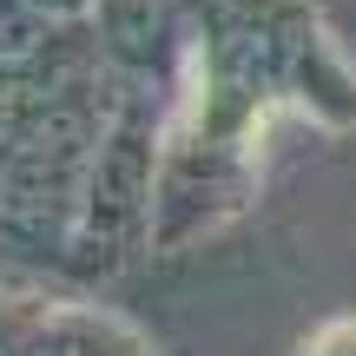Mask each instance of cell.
I'll list each match as a JSON object with an SVG mask.
<instances>
[{"label": "cell", "instance_id": "7a4b0ae2", "mask_svg": "<svg viewBox=\"0 0 356 356\" xmlns=\"http://www.w3.org/2000/svg\"><path fill=\"white\" fill-rule=\"evenodd\" d=\"M304 356H356V317H330V323L304 343Z\"/></svg>", "mask_w": 356, "mask_h": 356}, {"label": "cell", "instance_id": "6da1fadb", "mask_svg": "<svg viewBox=\"0 0 356 356\" xmlns=\"http://www.w3.org/2000/svg\"><path fill=\"white\" fill-rule=\"evenodd\" d=\"M0 356H152V350L113 310L73 304V297L0 291Z\"/></svg>", "mask_w": 356, "mask_h": 356}]
</instances>
